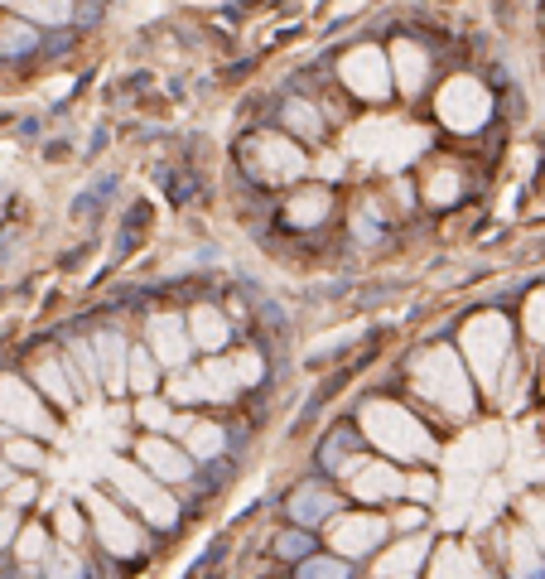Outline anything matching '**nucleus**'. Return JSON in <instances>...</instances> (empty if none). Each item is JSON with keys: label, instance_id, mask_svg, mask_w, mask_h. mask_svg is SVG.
I'll return each mask as SVG.
<instances>
[{"label": "nucleus", "instance_id": "nucleus-44", "mask_svg": "<svg viewBox=\"0 0 545 579\" xmlns=\"http://www.w3.org/2000/svg\"><path fill=\"white\" fill-rule=\"evenodd\" d=\"M281 551H285V555H299V551H305V541H299V536H285Z\"/></svg>", "mask_w": 545, "mask_h": 579}, {"label": "nucleus", "instance_id": "nucleus-35", "mask_svg": "<svg viewBox=\"0 0 545 579\" xmlns=\"http://www.w3.org/2000/svg\"><path fill=\"white\" fill-rule=\"evenodd\" d=\"M299 579H347V565L343 560H305Z\"/></svg>", "mask_w": 545, "mask_h": 579}, {"label": "nucleus", "instance_id": "nucleus-7", "mask_svg": "<svg viewBox=\"0 0 545 579\" xmlns=\"http://www.w3.org/2000/svg\"><path fill=\"white\" fill-rule=\"evenodd\" d=\"M0 421L15 425V430H29V435H54L49 411H44L39 397H34L20 377H0Z\"/></svg>", "mask_w": 545, "mask_h": 579}, {"label": "nucleus", "instance_id": "nucleus-29", "mask_svg": "<svg viewBox=\"0 0 545 579\" xmlns=\"http://www.w3.org/2000/svg\"><path fill=\"white\" fill-rule=\"evenodd\" d=\"M285 121H289V131H299V135H319V111L299 97L285 107Z\"/></svg>", "mask_w": 545, "mask_h": 579}, {"label": "nucleus", "instance_id": "nucleus-16", "mask_svg": "<svg viewBox=\"0 0 545 579\" xmlns=\"http://www.w3.org/2000/svg\"><path fill=\"white\" fill-rule=\"evenodd\" d=\"M430 555V541L425 536H411V541H401L391 555H381L377 560V579H411L415 570H420V560Z\"/></svg>", "mask_w": 545, "mask_h": 579}, {"label": "nucleus", "instance_id": "nucleus-28", "mask_svg": "<svg viewBox=\"0 0 545 579\" xmlns=\"http://www.w3.org/2000/svg\"><path fill=\"white\" fill-rule=\"evenodd\" d=\"M126 381H131L141 397H150V391H155V353H131V373H126Z\"/></svg>", "mask_w": 545, "mask_h": 579}, {"label": "nucleus", "instance_id": "nucleus-27", "mask_svg": "<svg viewBox=\"0 0 545 579\" xmlns=\"http://www.w3.org/2000/svg\"><path fill=\"white\" fill-rule=\"evenodd\" d=\"M459 199V169H435L430 179H425V203H435V208H445V203H454Z\"/></svg>", "mask_w": 545, "mask_h": 579}, {"label": "nucleus", "instance_id": "nucleus-5", "mask_svg": "<svg viewBox=\"0 0 545 579\" xmlns=\"http://www.w3.org/2000/svg\"><path fill=\"white\" fill-rule=\"evenodd\" d=\"M343 83L363 102H387L391 97V54L372 49V44H357L353 54H343Z\"/></svg>", "mask_w": 545, "mask_h": 579}, {"label": "nucleus", "instance_id": "nucleus-41", "mask_svg": "<svg viewBox=\"0 0 545 579\" xmlns=\"http://www.w3.org/2000/svg\"><path fill=\"white\" fill-rule=\"evenodd\" d=\"M420 521H425V517H420V507H405V512H401L396 521H391V527H401V531H415V527H420Z\"/></svg>", "mask_w": 545, "mask_h": 579}, {"label": "nucleus", "instance_id": "nucleus-39", "mask_svg": "<svg viewBox=\"0 0 545 579\" xmlns=\"http://www.w3.org/2000/svg\"><path fill=\"white\" fill-rule=\"evenodd\" d=\"M58 531H63V541H73V546L83 541V521H78L73 507H63V512H58Z\"/></svg>", "mask_w": 545, "mask_h": 579}, {"label": "nucleus", "instance_id": "nucleus-4", "mask_svg": "<svg viewBox=\"0 0 545 579\" xmlns=\"http://www.w3.org/2000/svg\"><path fill=\"white\" fill-rule=\"evenodd\" d=\"M435 111H439V121H445L449 131L469 135V131H478V126L493 116V97H488V87H483L478 78H463L459 73V78H449V83L439 87Z\"/></svg>", "mask_w": 545, "mask_h": 579}, {"label": "nucleus", "instance_id": "nucleus-20", "mask_svg": "<svg viewBox=\"0 0 545 579\" xmlns=\"http://www.w3.org/2000/svg\"><path fill=\"white\" fill-rule=\"evenodd\" d=\"M179 430H183V439H189L193 459H213V454H223V445H227V435L217 430L213 421H183Z\"/></svg>", "mask_w": 545, "mask_h": 579}, {"label": "nucleus", "instance_id": "nucleus-1", "mask_svg": "<svg viewBox=\"0 0 545 579\" xmlns=\"http://www.w3.org/2000/svg\"><path fill=\"white\" fill-rule=\"evenodd\" d=\"M363 430L367 439L391 459H430L435 454V439L415 421L405 405H391V401H367L363 405Z\"/></svg>", "mask_w": 545, "mask_h": 579}, {"label": "nucleus", "instance_id": "nucleus-42", "mask_svg": "<svg viewBox=\"0 0 545 579\" xmlns=\"http://www.w3.org/2000/svg\"><path fill=\"white\" fill-rule=\"evenodd\" d=\"M15 473H10V459H0V488H15Z\"/></svg>", "mask_w": 545, "mask_h": 579}, {"label": "nucleus", "instance_id": "nucleus-26", "mask_svg": "<svg viewBox=\"0 0 545 579\" xmlns=\"http://www.w3.org/2000/svg\"><path fill=\"white\" fill-rule=\"evenodd\" d=\"M34 381H39V387L49 391V397H54L58 405L73 401V391H68V381H63V367H58L54 357H39V363H34Z\"/></svg>", "mask_w": 545, "mask_h": 579}, {"label": "nucleus", "instance_id": "nucleus-43", "mask_svg": "<svg viewBox=\"0 0 545 579\" xmlns=\"http://www.w3.org/2000/svg\"><path fill=\"white\" fill-rule=\"evenodd\" d=\"M10 497H15V503H29L34 488H29V483H15V488H10Z\"/></svg>", "mask_w": 545, "mask_h": 579}, {"label": "nucleus", "instance_id": "nucleus-9", "mask_svg": "<svg viewBox=\"0 0 545 579\" xmlns=\"http://www.w3.org/2000/svg\"><path fill=\"white\" fill-rule=\"evenodd\" d=\"M150 353H155L159 367H174L179 373L193 353V333H189V319H174V315H155L150 319Z\"/></svg>", "mask_w": 545, "mask_h": 579}, {"label": "nucleus", "instance_id": "nucleus-37", "mask_svg": "<svg viewBox=\"0 0 545 579\" xmlns=\"http://www.w3.org/2000/svg\"><path fill=\"white\" fill-rule=\"evenodd\" d=\"M526 521H531V536H536V546L545 551V497H531V503H526Z\"/></svg>", "mask_w": 545, "mask_h": 579}, {"label": "nucleus", "instance_id": "nucleus-25", "mask_svg": "<svg viewBox=\"0 0 545 579\" xmlns=\"http://www.w3.org/2000/svg\"><path fill=\"white\" fill-rule=\"evenodd\" d=\"M15 5H20V20H44V25H63L73 15L68 0H15Z\"/></svg>", "mask_w": 545, "mask_h": 579}, {"label": "nucleus", "instance_id": "nucleus-2", "mask_svg": "<svg viewBox=\"0 0 545 579\" xmlns=\"http://www.w3.org/2000/svg\"><path fill=\"white\" fill-rule=\"evenodd\" d=\"M463 357H469L473 377L488 391L502 387V367L512 357V323L502 315H478L463 323Z\"/></svg>", "mask_w": 545, "mask_h": 579}, {"label": "nucleus", "instance_id": "nucleus-17", "mask_svg": "<svg viewBox=\"0 0 545 579\" xmlns=\"http://www.w3.org/2000/svg\"><path fill=\"white\" fill-rule=\"evenodd\" d=\"M507 454V445H502V430H478L473 439H463V449L454 454L459 469H488V463H497Z\"/></svg>", "mask_w": 545, "mask_h": 579}, {"label": "nucleus", "instance_id": "nucleus-23", "mask_svg": "<svg viewBox=\"0 0 545 579\" xmlns=\"http://www.w3.org/2000/svg\"><path fill=\"white\" fill-rule=\"evenodd\" d=\"M34 44H39V34H34L29 20H0V54H5V58L29 54Z\"/></svg>", "mask_w": 545, "mask_h": 579}, {"label": "nucleus", "instance_id": "nucleus-32", "mask_svg": "<svg viewBox=\"0 0 545 579\" xmlns=\"http://www.w3.org/2000/svg\"><path fill=\"white\" fill-rule=\"evenodd\" d=\"M5 459L20 463V469H34V463H44V449H34L29 439H10V445H5Z\"/></svg>", "mask_w": 545, "mask_h": 579}, {"label": "nucleus", "instance_id": "nucleus-30", "mask_svg": "<svg viewBox=\"0 0 545 579\" xmlns=\"http://www.w3.org/2000/svg\"><path fill=\"white\" fill-rule=\"evenodd\" d=\"M232 377H237V387H257V381H261V357L257 353H237V357H232Z\"/></svg>", "mask_w": 545, "mask_h": 579}, {"label": "nucleus", "instance_id": "nucleus-12", "mask_svg": "<svg viewBox=\"0 0 545 579\" xmlns=\"http://www.w3.org/2000/svg\"><path fill=\"white\" fill-rule=\"evenodd\" d=\"M141 463H145L150 478H159V483H183L193 473V459L183 454L179 445H165L159 435L141 439Z\"/></svg>", "mask_w": 545, "mask_h": 579}, {"label": "nucleus", "instance_id": "nucleus-15", "mask_svg": "<svg viewBox=\"0 0 545 579\" xmlns=\"http://www.w3.org/2000/svg\"><path fill=\"white\" fill-rule=\"evenodd\" d=\"M425 73H430V54H425L420 44H411V39L391 44V78L401 83L405 97H415V92L425 87Z\"/></svg>", "mask_w": 545, "mask_h": 579}, {"label": "nucleus", "instance_id": "nucleus-38", "mask_svg": "<svg viewBox=\"0 0 545 579\" xmlns=\"http://www.w3.org/2000/svg\"><path fill=\"white\" fill-rule=\"evenodd\" d=\"M405 493H411L415 503H430V497H435L439 488H435V478H430V473H415V478H405Z\"/></svg>", "mask_w": 545, "mask_h": 579}, {"label": "nucleus", "instance_id": "nucleus-22", "mask_svg": "<svg viewBox=\"0 0 545 579\" xmlns=\"http://www.w3.org/2000/svg\"><path fill=\"white\" fill-rule=\"evenodd\" d=\"M329 217V193L323 189H305L295 203H289V223L295 227H319Z\"/></svg>", "mask_w": 545, "mask_h": 579}, {"label": "nucleus", "instance_id": "nucleus-36", "mask_svg": "<svg viewBox=\"0 0 545 579\" xmlns=\"http://www.w3.org/2000/svg\"><path fill=\"white\" fill-rule=\"evenodd\" d=\"M49 575L54 579H83V560H78L73 551H58L54 560H49Z\"/></svg>", "mask_w": 545, "mask_h": 579}, {"label": "nucleus", "instance_id": "nucleus-21", "mask_svg": "<svg viewBox=\"0 0 545 579\" xmlns=\"http://www.w3.org/2000/svg\"><path fill=\"white\" fill-rule=\"evenodd\" d=\"M430 579H483V570H478V560H473L469 551L445 546V551H439V560L430 565Z\"/></svg>", "mask_w": 545, "mask_h": 579}, {"label": "nucleus", "instance_id": "nucleus-8", "mask_svg": "<svg viewBox=\"0 0 545 579\" xmlns=\"http://www.w3.org/2000/svg\"><path fill=\"white\" fill-rule=\"evenodd\" d=\"M251 159H257L261 179H271V184H295L299 174L309 169L305 150L295 141H285V135H261V141L251 145Z\"/></svg>", "mask_w": 545, "mask_h": 579}, {"label": "nucleus", "instance_id": "nucleus-3", "mask_svg": "<svg viewBox=\"0 0 545 579\" xmlns=\"http://www.w3.org/2000/svg\"><path fill=\"white\" fill-rule=\"evenodd\" d=\"M415 387H420V397L445 405L449 415H463L473 405L469 367H463L459 353H449V347H430V353L415 357Z\"/></svg>", "mask_w": 545, "mask_h": 579}, {"label": "nucleus", "instance_id": "nucleus-10", "mask_svg": "<svg viewBox=\"0 0 545 579\" xmlns=\"http://www.w3.org/2000/svg\"><path fill=\"white\" fill-rule=\"evenodd\" d=\"M347 488H353V497H363V503H387V497L405 493V478L391 469V463L353 459V463H347Z\"/></svg>", "mask_w": 545, "mask_h": 579}, {"label": "nucleus", "instance_id": "nucleus-14", "mask_svg": "<svg viewBox=\"0 0 545 579\" xmlns=\"http://www.w3.org/2000/svg\"><path fill=\"white\" fill-rule=\"evenodd\" d=\"M92 357H97V377L107 381L111 397H121V387H131L126 373H131V353H126V339L121 333H97L92 339Z\"/></svg>", "mask_w": 545, "mask_h": 579}, {"label": "nucleus", "instance_id": "nucleus-34", "mask_svg": "<svg viewBox=\"0 0 545 579\" xmlns=\"http://www.w3.org/2000/svg\"><path fill=\"white\" fill-rule=\"evenodd\" d=\"M44 551H49V536H44V527L20 531V560H39Z\"/></svg>", "mask_w": 545, "mask_h": 579}, {"label": "nucleus", "instance_id": "nucleus-11", "mask_svg": "<svg viewBox=\"0 0 545 579\" xmlns=\"http://www.w3.org/2000/svg\"><path fill=\"white\" fill-rule=\"evenodd\" d=\"M329 536H333V551L339 555H367L372 546L387 541V521L381 517H339L329 527Z\"/></svg>", "mask_w": 545, "mask_h": 579}, {"label": "nucleus", "instance_id": "nucleus-33", "mask_svg": "<svg viewBox=\"0 0 545 579\" xmlns=\"http://www.w3.org/2000/svg\"><path fill=\"white\" fill-rule=\"evenodd\" d=\"M135 415H141L150 430H165V425H169V405H165V401H155V397H145L141 405H135Z\"/></svg>", "mask_w": 545, "mask_h": 579}, {"label": "nucleus", "instance_id": "nucleus-40", "mask_svg": "<svg viewBox=\"0 0 545 579\" xmlns=\"http://www.w3.org/2000/svg\"><path fill=\"white\" fill-rule=\"evenodd\" d=\"M15 531H20L15 512H0V546H10V541H15Z\"/></svg>", "mask_w": 545, "mask_h": 579}, {"label": "nucleus", "instance_id": "nucleus-18", "mask_svg": "<svg viewBox=\"0 0 545 579\" xmlns=\"http://www.w3.org/2000/svg\"><path fill=\"white\" fill-rule=\"evenodd\" d=\"M189 333H193V343H199L203 353H217V347H227V333L232 329H227V319L217 315L213 305H199L189 315Z\"/></svg>", "mask_w": 545, "mask_h": 579}, {"label": "nucleus", "instance_id": "nucleus-13", "mask_svg": "<svg viewBox=\"0 0 545 579\" xmlns=\"http://www.w3.org/2000/svg\"><path fill=\"white\" fill-rule=\"evenodd\" d=\"M92 517H97V531H102V541H107L111 555H135V551H141V531H135V521L126 517L121 507L92 497Z\"/></svg>", "mask_w": 545, "mask_h": 579}, {"label": "nucleus", "instance_id": "nucleus-24", "mask_svg": "<svg viewBox=\"0 0 545 579\" xmlns=\"http://www.w3.org/2000/svg\"><path fill=\"white\" fill-rule=\"evenodd\" d=\"M289 512H295V521H323V517H333V493H323V488H305L289 503Z\"/></svg>", "mask_w": 545, "mask_h": 579}, {"label": "nucleus", "instance_id": "nucleus-6", "mask_svg": "<svg viewBox=\"0 0 545 579\" xmlns=\"http://www.w3.org/2000/svg\"><path fill=\"white\" fill-rule=\"evenodd\" d=\"M111 478H116V488H121V497H131V503L145 507V517L155 521V527H174V521H179V507H174V497L159 493V483L150 478L145 469H135V463H116Z\"/></svg>", "mask_w": 545, "mask_h": 579}, {"label": "nucleus", "instance_id": "nucleus-19", "mask_svg": "<svg viewBox=\"0 0 545 579\" xmlns=\"http://www.w3.org/2000/svg\"><path fill=\"white\" fill-rule=\"evenodd\" d=\"M507 551H512V575L517 579H541L545 575V560H541L545 551H536V536H531V531H512V536H507Z\"/></svg>", "mask_w": 545, "mask_h": 579}, {"label": "nucleus", "instance_id": "nucleus-31", "mask_svg": "<svg viewBox=\"0 0 545 579\" xmlns=\"http://www.w3.org/2000/svg\"><path fill=\"white\" fill-rule=\"evenodd\" d=\"M526 329H531V339L545 343V290H531V299H526Z\"/></svg>", "mask_w": 545, "mask_h": 579}]
</instances>
